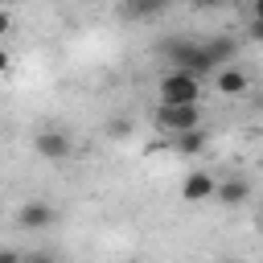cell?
I'll use <instances>...</instances> for the list:
<instances>
[{
    "label": "cell",
    "instance_id": "1",
    "mask_svg": "<svg viewBox=\"0 0 263 263\" xmlns=\"http://www.w3.org/2000/svg\"><path fill=\"white\" fill-rule=\"evenodd\" d=\"M156 95H160V107H197L201 82L189 78V74H181V70H168V74H160Z\"/></svg>",
    "mask_w": 263,
    "mask_h": 263
},
{
    "label": "cell",
    "instance_id": "2",
    "mask_svg": "<svg viewBox=\"0 0 263 263\" xmlns=\"http://www.w3.org/2000/svg\"><path fill=\"white\" fill-rule=\"evenodd\" d=\"M156 127L160 132H173V136L201 127V103L197 107H156Z\"/></svg>",
    "mask_w": 263,
    "mask_h": 263
},
{
    "label": "cell",
    "instance_id": "3",
    "mask_svg": "<svg viewBox=\"0 0 263 263\" xmlns=\"http://www.w3.org/2000/svg\"><path fill=\"white\" fill-rule=\"evenodd\" d=\"M33 148H37V156H45V160H66L74 144H70V136H66V132H58V127H45V132H37Z\"/></svg>",
    "mask_w": 263,
    "mask_h": 263
},
{
    "label": "cell",
    "instance_id": "4",
    "mask_svg": "<svg viewBox=\"0 0 263 263\" xmlns=\"http://www.w3.org/2000/svg\"><path fill=\"white\" fill-rule=\"evenodd\" d=\"M16 222H21V230H49V226H53V205L41 201V197H33V201L21 205Z\"/></svg>",
    "mask_w": 263,
    "mask_h": 263
},
{
    "label": "cell",
    "instance_id": "5",
    "mask_svg": "<svg viewBox=\"0 0 263 263\" xmlns=\"http://www.w3.org/2000/svg\"><path fill=\"white\" fill-rule=\"evenodd\" d=\"M214 86H218L222 95H230V99H234V95H242V90L251 86V78H247V70H242V66H222V70L214 74Z\"/></svg>",
    "mask_w": 263,
    "mask_h": 263
},
{
    "label": "cell",
    "instance_id": "6",
    "mask_svg": "<svg viewBox=\"0 0 263 263\" xmlns=\"http://www.w3.org/2000/svg\"><path fill=\"white\" fill-rule=\"evenodd\" d=\"M214 189H218V185H214L210 173H189L185 185H181V197H185V201H205V197H214Z\"/></svg>",
    "mask_w": 263,
    "mask_h": 263
},
{
    "label": "cell",
    "instance_id": "7",
    "mask_svg": "<svg viewBox=\"0 0 263 263\" xmlns=\"http://www.w3.org/2000/svg\"><path fill=\"white\" fill-rule=\"evenodd\" d=\"M214 197L226 201V205H242V201L251 197V181H247V177H230V181H222V185L214 189Z\"/></svg>",
    "mask_w": 263,
    "mask_h": 263
},
{
    "label": "cell",
    "instance_id": "8",
    "mask_svg": "<svg viewBox=\"0 0 263 263\" xmlns=\"http://www.w3.org/2000/svg\"><path fill=\"white\" fill-rule=\"evenodd\" d=\"M205 45V53H210V62L222 70V66H230L234 62V53H238V45L230 41V37H210V41H201Z\"/></svg>",
    "mask_w": 263,
    "mask_h": 263
},
{
    "label": "cell",
    "instance_id": "9",
    "mask_svg": "<svg viewBox=\"0 0 263 263\" xmlns=\"http://www.w3.org/2000/svg\"><path fill=\"white\" fill-rule=\"evenodd\" d=\"M173 148H177L181 156H201V148H205V132H201V127L181 132V136H173Z\"/></svg>",
    "mask_w": 263,
    "mask_h": 263
},
{
    "label": "cell",
    "instance_id": "10",
    "mask_svg": "<svg viewBox=\"0 0 263 263\" xmlns=\"http://www.w3.org/2000/svg\"><path fill=\"white\" fill-rule=\"evenodd\" d=\"M21 263H53V255L49 251H29V255H21Z\"/></svg>",
    "mask_w": 263,
    "mask_h": 263
},
{
    "label": "cell",
    "instance_id": "11",
    "mask_svg": "<svg viewBox=\"0 0 263 263\" xmlns=\"http://www.w3.org/2000/svg\"><path fill=\"white\" fill-rule=\"evenodd\" d=\"M0 263H21V251H12V247H0Z\"/></svg>",
    "mask_w": 263,
    "mask_h": 263
},
{
    "label": "cell",
    "instance_id": "12",
    "mask_svg": "<svg viewBox=\"0 0 263 263\" xmlns=\"http://www.w3.org/2000/svg\"><path fill=\"white\" fill-rule=\"evenodd\" d=\"M4 33H12V12L0 8V37H4Z\"/></svg>",
    "mask_w": 263,
    "mask_h": 263
},
{
    "label": "cell",
    "instance_id": "13",
    "mask_svg": "<svg viewBox=\"0 0 263 263\" xmlns=\"http://www.w3.org/2000/svg\"><path fill=\"white\" fill-rule=\"evenodd\" d=\"M111 136H127V119H111Z\"/></svg>",
    "mask_w": 263,
    "mask_h": 263
},
{
    "label": "cell",
    "instance_id": "14",
    "mask_svg": "<svg viewBox=\"0 0 263 263\" xmlns=\"http://www.w3.org/2000/svg\"><path fill=\"white\" fill-rule=\"evenodd\" d=\"M247 33H251V41H263V21H251V29H247Z\"/></svg>",
    "mask_w": 263,
    "mask_h": 263
},
{
    "label": "cell",
    "instance_id": "15",
    "mask_svg": "<svg viewBox=\"0 0 263 263\" xmlns=\"http://www.w3.org/2000/svg\"><path fill=\"white\" fill-rule=\"evenodd\" d=\"M251 21H263V0H255V4H251Z\"/></svg>",
    "mask_w": 263,
    "mask_h": 263
},
{
    "label": "cell",
    "instance_id": "16",
    "mask_svg": "<svg viewBox=\"0 0 263 263\" xmlns=\"http://www.w3.org/2000/svg\"><path fill=\"white\" fill-rule=\"evenodd\" d=\"M8 66H12V58H8V49H4V45H0V74H4V70H8Z\"/></svg>",
    "mask_w": 263,
    "mask_h": 263
},
{
    "label": "cell",
    "instance_id": "17",
    "mask_svg": "<svg viewBox=\"0 0 263 263\" xmlns=\"http://www.w3.org/2000/svg\"><path fill=\"white\" fill-rule=\"evenodd\" d=\"M226 263H234V259H226Z\"/></svg>",
    "mask_w": 263,
    "mask_h": 263
}]
</instances>
